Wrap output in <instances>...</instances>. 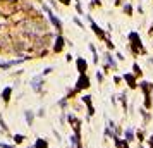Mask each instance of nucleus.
Returning <instances> with one entry per match:
<instances>
[{"mask_svg":"<svg viewBox=\"0 0 153 148\" xmlns=\"http://www.w3.org/2000/svg\"><path fill=\"white\" fill-rule=\"evenodd\" d=\"M114 140H115V147H117V148H129V145H127V140H119L117 136H115Z\"/></svg>","mask_w":153,"mask_h":148,"instance_id":"nucleus-11","label":"nucleus"},{"mask_svg":"<svg viewBox=\"0 0 153 148\" xmlns=\"http://www.w3.org/2000/svg\"><path fill=\"white\" fill-rule=\"evenodd\" d=\"M34 148H48L47 140H43V138H38V140H36V143H34Z\"/></svg>","mask_w":153,"mask_h":148,"instance_id":"nucleus-12","label":"nucleus"},{"mask_svg":"<svg viewBox=\"0 0 153 148\" xmlns=\"http://www.w3.org/2000/svg\"><path fill=\"white\" fill-rule=\"evenodd\" d=\"M64 41H65V40H64L62 34H59V36L55 38V45H53V52H55V53H59V52L64 48Z\"/></svg>","mask_w":153,"mask_h":148,"instance_id":"nucleus-8","label":"nucleus"},{"mask_svg":"<svg viewBox=\"0 0 153 148\" xmlns=\"http://www.w3.org/2000/svg\"><path fill=\"white\" fill-rule=\"evenodd\" d=\"M140 88L143 90V93H145V107L146 109H150L152 107V100H150V93H152V83H148V81H143V83H140Z\"/></svg>","mask_w":153,"mask_h":148,"instance_id":"nucleus-2","label":"nucleus"},{"mask_svg":"<svg viewBox=\"0 0 153 148\" xmlns=\"http://www.w3.org/2000/svg\"><path fill=\"white\" fill-rule=\"evenodd\" d=\"M22 140H24L22 134H14V141H16V143H22Z\"/></svg>","mask_w":153,"mask_h":148,"instance_id":"nucleus-18","label":"nucleus"},{"mask_svg":"<svg viewBox=\"0 0 153 148\" xmlns=\"http://www.w3.org/2000/svg\"><path fill=\"white\" fill-rule=\"evenodd\" d=\"M88 19H90V22H91V29L96 33V36H98V38H102V40H105V33H103V31L100 29V26H98V24L91 19V16H88Z\"/></svg>","mask_w":153,"mask_h":148,"instance_id":"nucleus-5","label":"nucleus"},{"mask_svg":"<svg viewBox=\"0 0 153 148\" xmlns=\"http://www.w3.org/2000/svg\"><path fill=\"white\" fill-rule=\"evenodd\" d=\"M0 126H2V129H3V131H7V126H5V122H3V119H2V116H0Z\"/></svg>","mask_w":153,"mask_h":148,"instance_id":"nucleus-19","label":"nucleus"},{"mask_svg":"<svg viewBox=\"0 0 153 148\" xmlns=\"http://www.w3.org/2000/svg\"><path fill=\"white\" fill-rule=\"evenodd\" d=\"M150 148H153V136L150 138Z\"/></svg>","mask_w":153,"mask_h":148,"instance_id":"nucleus-24","label":"nucleus"},{"mask_svg":"<svg viewBox=\"0 0 153 148\" xmlns=\"http://www.w3.org/2000/svg\"><path fill=\"white\" fill-rule=\"evenodd\" d=\"M59 2L64 3V5H69V3H71V0H59Z\"/></svg>","mask_w":153,"mask_h":148,"instance_id":"nucleus-23","label":"nucleus"},{"mask_svg":"<svg viewBox=\"0 0 153 148\" xmlns=\"http://www.w3.org/2000/svg\"><path fill=\"white\" fill-rule=\"evenodd\" d=\"M0 148H14V147H12V145H5V143L0 141Z\"/></svg>","mask_w":153,"mask_h":148,"instance_id":"nucleus-22","label":"nucleus"},{"mask_svg":"<svg viewBox=\"0 0 153 148\" xmlns=\"http://www.w3.org/2000/svg\"><path fill=\"white\" fill-rule=\"evenodd\" d=\"M105 57H107V67H115V62H114L112 55H110V53H107Z\"/></svg>","mask_w":153,"mask_h":148,"instance_id":"nucleus-14","label":"nucleus"},{"mask_svg":"<svg viewBox=\"0 0 153 148\" xmlns=\"http://www.w3.org/2000/svg\"><path fill=\"white\" fill-rule=\"evenodd\" d=\"M74 22H76V24H78V26L83 29V22H81V19H78V17H76V19H74Z\"/></svg>","mask_w":153,"mask_h":148,"instance_id":"nucleus-20","label":"nucleus"},{"mask_svg":"<svg viewBox=\"0 0 153 148\" xmlns=\"http://www.w3.org/2000/svg\"><path fill=\"white\" fill-rule=\"evenodd\" d=\"M81 100L86 103V107H88V116L91 117V116L95 114V109H93V103H91V97H90V95H84V97H81Z\"/></svg>","mask_w":153,"mask_h":148,"instance_id":"nucleus-7","label":"nucleus"},{"mask_svg":"<svg viewBox=\"0 0 153 148\" xmlns=\"http://www.w3.org/2000/svg\"><path fill=\"white\" fill-rule=\"evenodd\" d=\"M133 74L134 76H141V69H140V66L134 62V66H133Z\"/></svg>","mask_w":153,"mask_h":148,"instance_id":"nucleus-15","label":"nucleus"},{"mask_svg":"<svg viewBox=\"0 0 153 148\" xmlns=\"http://www.w3.org/2000/svg\"><path fill=\"white\" fill-rule=\"evenodd\" d=\"M122 79H126V83L129 84V88H136V86H140L138 83H136V76L134 74H122Z\"/></svg>","mask_w":153,"mask_h":148,"instance_id":"nucleus-6","label":"nucleus"},{"mask_svg":"<svg viewBox=\"0 0 153 148\" xmlns=\"http://www.w3.org/2000/svg\"><path fill=\"white\" fill-rule=\"evenodd\" d=\"M90 86V78L86 76V74H81L79 76V79H78V83H76V91H79V90H86Z\"/></svg>","mask_w":153,"mask_h":148,"instance_id":"nucleus-4","label":"nucleus"},{"mask_svg":"<svg viewBox=\"0 0 153 148\" xmlns=\"http://www.w3.org/2000/svg\"><path fill=\"white\" fill-rule=\"evenodd\" d=\"M129 40H131V43H133V52H134V53H145V48H143V45H141V38H140V34H138L136 31H131V33H129Z\"/></svg>","mask_w":153,"mask_h":148,"instance_id":"nucleus-1","label":"nucleus"},{"mask_svg":"<svg viewBox=\"0 0 153 148\" xmlns=\"http://www.w3.org/2000/svg\"><path fill=\"white\" fill-rule=\"evenodd\" d=\"M76 66H78V69H79L81 74H86V71H88V64H86V60H84L83 57H79V59L76 60Z\"/></svg>","mask_w":153,"mask_h":148,"instance_id":"nucleus-9","label":"nucleus"},{"mask_svg":"<svg viewBox=\"0 0 153 148\" xmlns=\"http://www.w3.org/2000/svg\"><path fill=\"white\" fill-rule=\"evenodd\" d=\"M126 138H127V141H133V140H134V134H133V129H127V131H126Z\"/></svg>","mask_w":153,"mask_h":148,"instance_id":"nucleus-17","label":"nucleus"},{"mask_svg":"<svg viewBox=\"0 0 153 148\" xmlns=\"http://www.w3.org/2000/svg\"><path fill=\"white\" fill-rule=\"evenodd\" d=\"M76 10H78L79 14H83V7H81V3H78V5H76Z\"/></svg>","mask_w":153,"mask_h":148,"instance_id":"nucleus-21","label":"nucleus"},{"mask_svg":"<svg viewBox=\"0 0 153 148\" xmlns=\"http://www.w3.org/2000/svg\"><path fill=\"white\" fill-rule=\"evenodd\" d=\"M24 117H26V122H28V126H33V112L31 110H26V114H24Z\"/></svg>","mask_w":153,"mask_h":148,"instance_id":"nucleus-13","label":"nucleus"},{"mask_svg":"<svg viewBox=\"0 0 153 148\" xmlns=\"http://www.w3.org/2000/svg\"><path fill=\"white\" fill-rule=\"evenodd\" d=\"M43 9H45V12L48 14V17H50V22H52V24L55 26V29L60 33V31H62V22H60V19H59L57 16H53V12H52L48 7H43Z\"/></svg>","mask_w":153,"mask_h":148,"instance_id":"nucleus-3","label":"nucleus"},{"mask_svg":"<svg viewBox=\"0 0 153 148\" xmlns=\"http://www.w3.org/2000/svg\"><path fill=\"white\" fill-rule=\"evenodd\" d=\"M10 95H12V86L3 88V91H2V98H3V102H5V103L10 100Z\"/></svg>","mask_w":153,"mask_h":148,"instance_id":"nucleus-10","label":"nucleus"},{"mask_svg":"<svg viewBox=\"0 0 153 148\" xmlns=\"http://www.w3.org/2000/svg\"><path fill=\"white\" fill-rule=\"evenodd\" d=\"M122 10H124L127 16H131V12H133V7H131V3H126V5L122 7Z\"/></svg>","mask_w":153,"mask_h":148,"instance_id":"nucleus-16","label":"nucleus"}]
</instances>
